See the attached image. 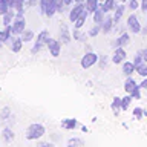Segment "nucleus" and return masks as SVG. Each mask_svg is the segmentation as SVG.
<instances>
[{"label": "nucleus", "instance_id": "6e6552de", "mask_svg": "<svg viewBox=\"0 0 147 147\" xmlns=\"http://www.w3.org/2000/svg\"><path fill=\"white\" fill-rule=\"evenodd\" d=\"M127 26H129V29H130L132 32H135V34L141 32V25H140V22H138V18H136L135 14L129 16V18H127Z\"/></svg>", "mask_w": 147, "mask_h": 147}, {"label": "nucleus", "instance_id": "c756f323", "mask_svg": "<svg viewBox=\"0 0 147 147\" xmlns=\"http://www.w3.org/2000/svg\"><path fill=\"white\" fill-rule=\"evenodd\" d=\"M112 109L115 113H118V110L121 109V98H118V96H115L113 103H112Z\"/></svg>", "mask_w": 147, "mask_h": 147}, {"label": "nucleus", "instance_id": "4c0bfd02", "mask_svg": "<svg viewBox=\"0 0 147 147\" xmlns=\"http://www.w3.org/2000/svg\"><path fill=\"white\" fill-rule=\"evenodd\" d=\"M141 54H142V58H144V61L147 63V49H142Z\"/></svg>", "mask_w": 147, "mask_h": 147}, {"label": "nucleus", "instance_id": "393cba45", "mask_svg": "<svg viewBox=\"0 0 147 147\" xmlns=\"http://www.w3.org/2000/svg\"><path fill=\"white\" fill-rule=\"evenodd\" d=\"M135 87H136L135 80H132V78H127L126 83H124V89H126V92H129V94H130V92L135 89Z\"/></svg>", "mask_w": 147, "mask_h": 147}, {"label": "nucleus", "instance_id": "7c9ffc66", "mask_svg": "<svg viewBox=\"0 0 147 147\" xmlns=\"http://www.w3.org/2000/svg\"><path fill=\"white\" fill-rule=\"evenodd\" d=\"M130 95H132V98H135V100H140L141 98V94H140V86L136 84V87L130 92Z\"/></svg>", "mask_w": 147, "mask_h": 147}, {"label": "nucleus", "instance_id": "1a4fd4ad", "mask_svg": "<svg viewBox=\"0 0 147 147\" xmlns=\"http://www.w3.org/2000/svg\"><path fill=\"white\" fill-rule=\"evenodd\" d=\"M124 60H126V51L123 49V46H118L117 49H115V54H113V57H112V61L115 64H119V63H123Z\"/></svg>", "mask_w": 147, "mask_h": 147}, {"label": "nucleus", "instance_id": "ea45409f", "mask_svg": "<svg viewBox=\"0 0 147 147\" xmlns=\"http://www.w3.org/2000/svg\"><path fill=\"white\" fill-rule=\"evenodd\" d=\"M140 87H146V89H147V80H144V81H142Z\"/></svg>", "mask_w": 147, "mask_h": 147}, {"label": "nucleus", "instance_id": "f8f14e48", "mask_svg": "<svg viewBox=\"0 0 147 147\" xmlns=\"http://www.w3.org/2000/svg\"><path fill=\"white\" fill-rule=\"evenodd\" d=\"M104 18H106V11L103 9V6H98L94 11V22H95V25H101Z\"/></svg>", "mask_w": 147, "mask_h": 147}, {"label": "nucleus", "instance_id": "58836bf2", "mask_svg": "<svg viewBox=\"0 0 147 147\" xmlns=\"http://www.w3.org/2000/svg\"><path fill=\"white\" fill-rule=\"evenodd\" d=\"M38 147H54V146L49 144V142H45V144H41V146H38Z\"/></svg>", "mask_w": 147, "mask_h": 147}, {"label": "nucleus", "instance_id": "20e7f679", "mask_svg": "<svg viewBox=\"0 0 147 147\" xmlns=\"http://www.w3.org/2000/svg\"><path fill=\"white\" fill-rule=\"evenodd\" d=\"M49 38H51V37H49V32L46 31V29H43L38 35H37V41H35L34 48L31 49V52H32V54L40 52V51L43 49V46H46V43H48V40H49Z\"/></svg>", "mask_w": 147, "mask_h": 147}, {"label": "nucleus", "instance_id": "473e14b6", "mask_svg": "<svg viewBox=\"0 0 147 147\" xmlns=\"http://www.w3.org/2000/svg\"><path fill=\"white\" fill-rule=\"evenodd\" d=\"M9 115H11V109H9V107H5L2 112H0V118H2V119H6Z\"/></svg>", "mask_w": 147, "mask_h": 147}, {"label": "nucleus", "instance_id": "aec40b11", "mask_svg": "<svg viewBox=\"0 0 147 147\" xmlns=\"http://www.w3.org/2000/svg\"><path fill=\"white\" fill-rule=\"evenodd\" d=\"M86 18H87V12H86V9H84V12L81 14L80 17L77 18L75 22H74V25H75V29H80V28L84 25V22H86Z\"/></svg>", "mask_w": 147, "mask_h": 147}, {"label": "nucleus", "instance_id": "cd10ccee", "mask_svg": "<svg viewBox=\"0 0 147 147\" xmlns=\"http://www.w3.org/2000/svg\"><path fill=\"white\" fill-rule=\"evenodd\" d=\"M130 101H132V95L121 98V110H126V109L129 107V104H130Z\"/></svg>", "mask_w": 147, "mask_h": 147}, {"label": "nucleus", "instance_id": "2f4dec72", "mask_svg": "<svg viewBox=\"0 0 147 147\" xmlns=\"http://www.w3.org/2000/svg\"><path fill=\"white\" fill-rule=\"evenodd\" d=\"M100 31H101V25H95V26L89 31V37H95Z\"/></svg>", "mask_w": 147, "mask_h": 147}, {"label": "nucleus", "instance_id": "f257e3e1", "mask_svg": "<svg viewBox=\"0 0 147 147\" xmlns=\"http://www.w3.org/2000/svg\"><path fill=\"white\" fill-rule=\"evenodd\" d=\"M9 28H11L12 35H20L22 32L26 29V20H25L23 12H17V11H16V18H14L12 25L9 26Z\"/></svg>", "mask_w": 147, "mask_h": 147}, {"label": "nucleus", "instance_id": "5701e85b", "mask_svg": "<svg viewBox=\"0 0 147 147\" xmlns=\"http://www.w3.org/2000/svg\"><path fill=\"white\" fill-rule=\"evenodd\" d=\"M2 136H3V140L6 141V142H11L14 140V132L11 130V129H3V132H2Z\"/></svg>", "mask_w": 147, "mask_h": 147}, {"label": "nucleus", "instance_id": "a211bd4d", "mask_svg": "<svg viewBox=\"0 0 147 147\" xmlns=\"http://www.w3.org/2000/svg\"><path fill=\"white\" fill-rule=\"evenodd\" d=\"M115 8H117V0H104L103 2V9L106 12H110Z\"/></svg>", "mask_w": 147, "mask_h": 147}, {"label": "nucleus", "instance_id": "4468645a", "mask_svg": "<svg viewBox=\"0 0 147 147\" xmlns=\"http://www.w3.org/2000/svg\"><path fill=\"white\" fill-rule=\"evenodd\" d=\"M113 18L112 17H106L104 20H103V23H101V31L103 32H106V34H107V32L112 29V26H113Z\"/></svg>", "mask_w": 147, "mask_h": 147}, {"label": "nucleus", "instance_id": "0eeeda50", "mask_svg": "<svg viewBox=\"0 0 147 147\" xmlns=\"http://www.w3.org/2000/svg\"><path fill=\"white\" fill-rule=\"evenodd\" d=\"M98 61V57H96V54L94 52H87L84 57L81 58V66L87 69V67H90V66H94V64Z\"/></svg>", "mask_w": 147, "mask_h": 147}, {"label": "nucleus", "instance_id": "72a5a7b5", "mask_svg": "<svg viewBox=\"0 0 147 147\" xmlns=\"http://www.w3.org/2000/svg\"><path fill=\"white\" fill-rule=\"evenodd\" d=\"M140 6V3H138V0H130V2H129V8L132 9V11H135V9Z\"/></svg>", "mask_w": 147, "mask_h": 147}, {"label": "nucleus", "instance_id": "7ed1b4c3", "mask_svg": "<svg viewBox=\"0 0 147 147\" xmlns=\"http://www.w3.org/2000/svg\"><path fill=\"white\" fill-rule=\"evenodd\" d=\"M40 9L45 16L48 17H52L57 11V5H58V0H40Z\"/></svg>", "mask_w": 147, "mask_h": 147}, {"label": "nucleus", "instance_id": "6ab92c4d", "mask_svg": "<svg viewBox=\"0 0 147 147\" xmlns=\"http://www.w3.org/2000/svg\"><path fill=\"white\" fill-rule=\"evenodd\" d=\"M86 2V11L87 12H94L98 8V0H84Z\"/></svg>", "mask_w": 147, "mask_h": 147}, {"label": "nucleus", "instance_id": "2eb2a0df", "mask_svg": "<svg viewBox=\"0 0 147 147\" xmlns=\"http://www.w3.org/2000/svg\"><path fill=\"white\" fill-rule=\"evenodd\" d=\"M77 119L75 118H66L61 121V127L63 129H67V130H71V129H75L77 127Z\"/></svg>", "mask_w": 147, "mask_h": 147}, {"label": "nucleus", "instance_id": "423d86ee", "mask_svg": "<svg viewBox=\"0 0 147 147\" xmlns=\"http://www.w3.org/2000/svg\"><path fill=\"white\" fill-rule=\"evenodd\" d=\"M46 46H48L49 52L54 55V57H58L60 52H61V45H60L58 40H54V38H49L48 43H46Z\"/></svg>", "mask_w": 147, "mask_h": 147}, {"label": "nucleus", "instance_id": "f704fd0d", "mask_svg": "<svg viewBox=\"0 0 147 147\" xmlns=\"http://www.w3.org/2000/svg\"><path fill=\"white\" fill-rule=\"evenodd\" d=\"M84 37H86V35L80 34V32H78V29L74 31V38H75V40H84Z\"/></svg>", "mask_w": 147, "mask_h": 147}, {"label": "nucleus", "instance_id": "b1692460", "mask_svg": "<svg viewBox=\"0 0 147 147\" xmlns=\"http://www.w3.org/2000/svg\"><path fill=\"white\" fill-rule=\"evenodd\" d=\"M129 40H130V37H129V34H126V32H124V34H121L117 38V46H126L127 43H129Z\"/></svg>", "mask_w": 147, "mask_h": 147}, {"label": "nucleus", "instance_id": "412c9836", "mask_svg": "<svg viewBox=\"0 0 147 147\" xmlns=\"http://www.w3.org/2000/svg\"><path fill=\"white\" fill-rule=\"evenodd\" d=\"M34 32H32L31 29H25V31H23L22 32V34H20V38L23 40V41H25V43H26V41H31L32 38H34Z\"/></svg>", "mask_w": 147, "mask_h": 147}, {"label": "nucleus", "instance_id": "9d476101", "mask_svg": "<svg viewBox=\"0 0 147 147\" xmlns=\"http://www.w3.org/2000/svg\"><path fill=\"white\" fill-rule=\"evenodd\" d=\"M9 48H11L12 52H20L22 46H23V40L20 38V37H11V40L8 41Z\"/></svg>", "mask_w": 147, "mask_h": 147}, {"label": "nucleus", "instance_id": "37998d69", "mask_svg": "<svg viewBox=\"0 0 147 147\" xmlns=\"http://www.w3.org/2000/svg\"><path fill=\"white\" fill-rule=\"evenodd\" d=\"M75 2H77V3H83L84 0H75Z\"/></svg>", "mask_w": 147, "mask_h": 147}, {"label": "nucleus", "instance_id": "a878e982", "mask_svg": "<svg viewBox=\"0 0 147 147\" xmlns=\"http://www.w3.org/2000/svg\"><path fill=\"white\" fill-rule=\"evenodd\" d=\"M67 147H83V140H80V138H71L67 142Z\"/></svg>", "mask_w": 147, "mask_h": 147}, {"label": "nucleus", "instance_id": "dca6fc26", "mask_svg": "<svg viewBox=\"0 0 147 147\" xmlns=\"http://www.w3.org/2000/svg\"><path fill=\"white\" fill-rule=\"evenodd\" d=\"M135 64H133V61H124L123 63V74H126V75H130V74H133V71H135Z\"/></svg>", "mask_w": 147, "mask_h": 147}, {"label": "nucleus", "instance_id": "bb28decb", "mask_svg": "<svg viewBox=\"0 0 147 147\" xmlns=\"http://www.w3.org/2000/svg\"><path fill=\"white\" fill-rule=\"evenodd\" d=\"M144 63V58H142V54L141 52H136L135 54V58H133V64H135V67H138L140 64Z\"/></svg>", "mask_w": 147, "mask_h": 147}, {"label": "nucleus", "instance_id": "39448f33", "mask_svg": "<svg viewBox=\"0 0 147 147\" xmlns=\"http://www.w3.org/2000/svg\"><path fill=\"white\" fill-rule=\"evenodd\" d=\"M84 9H86V6H84L83 3H75V6L71 9V12H69V20L74 23L83 12H84Z\"/></svg>", "mask_w": 147, "mask_h": 147}, {"label": "nucleus", "instance_id": "f3484780", "mask_svg": "<svg viewBox=\"0 0 147 147\" xmlns=\"http://www.w3.org/2000/svg\"><path fill=\"white\" fill-rule=\"evenodd\" d=\"M60 37H61L63 43H69V41H71V34H69L67 28L64 26V25L61 26V29H60Z\"/></svg>", "mask_w": 147, "mask_h": 147}, {"label": "nucleus", "instance_id": "e433bc0d", "mask_svg": "<svg viewBox=\"0 0 147 147\" xmlns=\"http://www.w3.org/2000/svg\"><path fill=\"white\" fill-rule=\"evenodd\" d=\"M141 9L144 12H147V0H141Z\"/></svg>", "mask_w": 147, "mask_h": 147}, {"label": "nucleus", "instance_id": "9b49d317", "mask_svg": "<svg viewBox=\"0 0 147 147\" xmlns=\"http://www.w3.org/2000/svg\"><path fill=\"white\" fill-rule=\"evenodd\" d=\"M11 37H12L11 28H9V26H5V29L0 31V48H2L5 43H8V41L11 40Z\"/></svg>", "mask_w": 147, "mask_h": 147}, {"label": "nucleus", "instance_id": "c85d7f7f", "mask_svg": "<svg viewBox=\"0 0 147 147\" xmlns=\"http://www.w3.org/2000/svg\"><path fill=\"white\" fill-rule=\"evenodd\" d=\"M136 71H138V74H140L141 77H147V63L144 61L142 64H140V66L136 67Z\"/></svg>", "mask_w": 147, "mask_h": 147}, {"label": "nucleus", "instance_id": "c9c22d12", "mask_svg": "<svg viewBox=\"0 0 147 147\" xmlns=\"http://www.w3.org/2000/svg\"><path fill=\"white\" fill-rule=\"evenodd\" d=\"M133 115H135V117H136L138 119H140V118H141L144 113H142V109H141V107H136L135 110H133Z\"/></svg>", "mask_w": 147, "mask_h": 147}, {"label": "nucleus", "instance_id": "79ce46f5", "mask_svg": "<svg viewBox=\"0 0 147 147\" xmlns=\"http://www.w3.org/2000/svg\"><path fill=\"white\" fill-rule=\"evenodd\" d=\"M141 31H142V32H146V34H147V26L144 28V29H141Z\"/></svg>", "mask_w": 147, "mask_h": 147}, {"label": "nucleus", "instance_id": "a19ab883", "mask_svg": "<svg viewBox=\"0 0 147 147\" xmlns=\"http://www.w3.org/2000/svg\"><path fill=\"white\" fill-rule=\"evenodd\" d=\"M117 2H119V3H124V2H127V0H117Z\"/></svg>", "mask_w": 147, "mask_h": 147}, {"label": "nucleus", "instance_id": "f03ea898", "mask_svg": "<svg viewBox=\"0 0 147 147\" xmlns=\"http://www.w3.org/2000/svg\"><path fill=\"white\" fill-rule=\"evenodd\" d=\"M45 135V127H43V124H40V123H34V124H31L29 127L26 129V140H38V138H41Z\"/></svg>", "mask_w": 147, "mask_h": 147}, {"label": "nucleus", "instance_id": "ddd939ff", "mask_svg": "<svg viewBox=\"0 0 147 147\" xmlns=\"http://www.w3.org/2000/svg\"><path fill=\"white\" fill-rule=\"evenodd\" d=\"M14 18H16V9H9L6 14H3V25L5 26H11Z\"/></svg>", "mask_w": 147, "mask_h": 147}, {"label": "nucleus", "instance_id": "4be33fe9", "mask_svg": "<svg viewBox=\"0 0 147 147\" xmlns=\"http://www.w3.org/2000/svg\"><path fill=\"white\" fill-rule=\"evenodd\" d=\"M124 9H126V6H124V3H119L117 8H115V17H113V20L115 22H118L119 18H121V16L124 14Z\"/></svg>", "mask_w": 147, "mask_h": 147}]
</instances>
